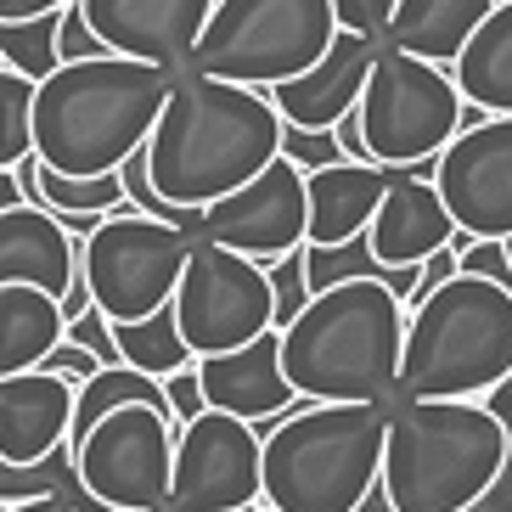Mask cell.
<instances>
[{"label": "cell", "mask_w": 512, "mask_h": 512, "mask_svg": "<svg viewBox=\"0 0 512 512\" xmlns=\"http://www.w3.org/2000/svg\"><path fill=\"white\" fill-rule=\"evenodd\" d=\"M282 152V113L254 85L175 68L169 102L147 136V175L158 197L181 209H209L214 197L237 192Z\"/></svg>", "instance_id": "1"}, {"label": "cell", "mask_w": 512, "mask_h": 512, "mask_svg": "<svg viewBox=\"0 0 512 512\" xmlns=\"http://www.w3.org/2000/svg\"><path fill=\"white\" fill-rule=\"evenodd\" d=\"M175 68L136 57L62 62L34 85V158L57 175H113L147 147Z\"/></svg>", "instance_id": "2"}, {"label": "cell", "mask_w": 512, "mask_h": 512, "mask_svg": "<svg viewBox=\"0 0 512 512\" xmlns=\"http://www.w3.org/2000/svg\"><path fill=\"white\" fill-rule=\"evenodd\" d=\"M400 344L406 304L383 282H338L310 293L282 327V372L304 400H400Z\"/></svg>", "instance_id": "3"}, {"label": "cell", "mask_w": 512, "mask_h": 512, "mask_svg": "<svg viewBox=\"0 0 512 512\" xmlns=\"http://www.w3.org/2000/svg\"><path fill=\"white\" fill-rule=\"evenodd\" d=\"M389 406L372 400H304L259 422L265 507L271 512H355L383 467Z\"/></svg>", "instance_id": "4"}, {"label": "cell", "mask_w": 512, "mask_h": 512, "mask_svg": "<svg viewBox=\"0 0 512 512\" xmlns=\"http://www.w3.org/2000/svg\"><path fill=\"white\" fill-rule=\"evenodd\" d=\"M507 462L484 400H394L377 479L394 512H473Z\"/></svg>", "instance_id": "5"}, {"label": "cell", "mask_w": 512, "mask_h": 512, "mask_svg": "<svg viewBox=\"0 0 512 512\" xmlns=\"http://www.w3.org/2000/svg\"><path fill=\"white\" fill-rule=\"evenodd\" d=\"M512 372V293L484 276L439 282L406 304L400 400H484Z\"/></svg>", "instance_id": "6"}, {"label": "cell", "mask_w": 512, "mask_h": 512, "mask_svg": "<svg viewBox=\"0 0 512 512\" xmlns=\"http://www.w3.org/2000/svg\"><path fill=\"white\" fill-rule=\"evenodd\" d=\"M332 34H338L332 0H214L209 23L197 34L192 68L271 91L321 62Z\"/></svg>", "instance_id": "7"}, {"label": "cell", "mask_w": 512, "mask_h": 512, "mask_svg": "<svg viewBox=\"0 0 512 512\" xmlns=\"http://www.w3.org/2000/svg\"><path fill=\"white\" fill-rule=\"evenodd\" d=\"M355 119H361L372 164L406 169L451 147V136L462 130V91L445 68L383 46L355 102Z\"/></svg>", "instance_id": "8"}, {"label": "cell", "mask_w": 512, "mask_h": 512, "mask_svg": "<svg viewBox=\"0 0 512 512\" xmlns=\"http://www.w3.org/2000/svg\"><path fill=\"white\" fill-rule=\"evenodd\" d=\"M192 242L197 237L164 226V220H147L136 209H113L102 214V226L91 237L79 242V276H85L96 310L107 321H141L175 299V282L186 271Z\"/></svg>", "instance_id": "9"}, {"label": "cell", "mask_w": 512, "mask_h": 512, "mask_svg": "<svg viewBox=\"0 0 512 512\" xmlns=\"http://www.w3.org/2000/svg\"><path fill=\"white\" fill-rule=\"evenodd\" d=\"M175 417L158 406H113L74 445L79 490L113 512H169V467H175Z\"/></svg>", "instance_id": "10"}, {"label": "cell", "mask_w": 512, "mask_h": 512, "mask_svg": "<svg viewBox=\"0 0 512 512\" xmlns=\"http://www.w3.org/2000/svg\"><path fill=\"white\" fill-rule=\"evenodd\" d=\"M175 327L192 344V355H226V349L254 344L259 332H271V282H265V265L231 254L220 242L197 237L192 254H186V271L175 282Z\"/></svg>", "instance_id": "11"}, {"label": "cell", "mask_w": 512, "mask_h": 512, "mask_svg": "<svg viewBox=\"0 0 512 512\" xmlns=\"http://www.w3.org/2000/svg\"><path fill=\"white\" fill-rule=\"evenodd\" d=\"M259 456H265V439L254 422L203 406L175 434L169 512H237L248 501H265Z\"/></svg>", "instance_id": "12"}, {"label": "cell", "mask_w": 512, "mask_h": 512, "mask_svg": "<svg viewBox=\"0 0 512 512\" xmlns=\"http://www.w3.org/2000/svg\"><path fill=\"white\" fill-rule=\"evenodd\" d=\"M434 192L445 197L462 237H512V113L456 130L434 158Z\"/></svg>", "instance_id": "13"}, {"label": "cell", "mask_w": 512, "mask_h": 512, "mask_svg": "<svg viewBox=\"0 0 512 512\" xmlns=\"http://www.w3.org/2000/svg\"><path fill=\"white\" fill-rule=\"evenodd\" d=\"M304 226H310L304 169H293L282 152L259 169L254 181H242L237 192L214 197L203 209V237L242 259H254V265H271V259L304 248Z\"/></svg>", "instance_id": "14"}, {"label": "cell", "mask_w": 512, "mask_h": 512, "mask_svg": "<svg viewBox=\"0 0 512 512\" xmlns=\"http://www.w3.org/2000/svg\"><path fill=\"white\" fill-rule=\"evenodd\" d=\"M79 12L113 57L181 68V62H192L214 0H79Z\"/></svg>", "instance_id": "15"}, {"label": "cell", "mask_w": 512, "mask_h": 512, "mask_svg": "<svg viewBox=\"0 0 512 512\" xmlns=\"http://www.w3.org/2000/svg\"><path fill=\"white\" fill-rule=\"evenodd\" d=\"M445 242H456V220L445 209V197L434 192V158L389 169L383 203H377L372 226H366V248L383 265H422Z\"/></svg>", "instance_id": "16"}, {"label": "cell", "mask_w": 512, "mask_h": 512, "mask_svg": "<svg viewBox=\"0 0 512 512\" xmlns=\"http://www.w3.org/2000/svg\"><path fill=\"white\" fill-rule=\"evenodd\" d=\"M197 389H203V406L226 411L242 422H271L282 411H299L304 394L287 383L282 372V332H259L254 344L226 349V355H203L197 361Z\"/></svg>", "instance_id": "17"}, {"label": "cell", "mask_w": 512, "mask_h": 512, "mask_svg": "<svg viewBox=\"0 0 512 512\" xmlns=\"http://www.w3.org/2000/svg\"><path fill=\"white\" fill-rule=\"evenodd\" d=\"M377 51H383V40L355 34V29H338L332 34V46L321 51V62H310L299 79L271 85L265 96H271V107L282 113V124H299V130H332L349 107L361 102Z\"/></svg>", "instance_id": "18"}, {"label": "cell", "mask_w": 512, "mask_h": 512, "mask_svg": "<svg viewBox=\"0 0 512 512\" xmlns=\"http://www.w3.org/2000/svg\"><path fill=\"white\" fill-rule=\"evenodd\" d=\"M68 417H74V383L57 372H17L0 377V462L34 467L57 445H68Z\"/></svg>", "instance_id": "19"}, {"label": "cell", "mask_w": 512, "mask_h": 512, "mask_svg": "<svg viewBox=\"0 0 512 512\" xmlns=\"http://www.w3.org/2000/svg\"><path fill=\"white\" fill-rule=\"evenodd\" d=\"M6 282H34L57 299L79 282V242L51 209L17 203L0 214V287Z\"/></svg>", "instance_id": "20"}, {"label": "cell", "mask_w": 512, "mask_h": 512, "mask_svg": "<svg viewBox=\"0 0 512 512\" xmlns=\"http://www.w3.org/2000/svg\"><path fill=\"white\" fill-rule=\"evenodd\" d=\"M383 186H389L383 164H327L316 175H304V209H310L304 242L332 248V242L366 237L377 203H383Z\"/></svg>", "instance_id": "21"}, {"label": "cell", "mask_w": 512, "mask_h": 512, "mask_svg": "<svg viewBox=\"0 0 512 512\" xmlns=\"http://www.w3.org/2000/svg\"><path fill=\"white\" fill-rule=\"evenodd\" d=\"M490 6H496V0H394L383 46L411 51V57L445 68V62L462 57V46L473 40V29L484 23Z\"/></svg>", "instance_id": "22"}, {"label": "cell", "mask_w": 512, "mask_h": 512, "mask_svg": "<svg viewBox=\"0 0 512 512\" xmlns=\"http://www.w3.org/2000/svg\"><path fill=\"white\" fill-rule=\"evenodd\" d=\"M62 344V304L34 282L0 287V377L34 372Z\"/></svg>", "instance_id": "23"}, {"label": "cell", "mask_w": 512, "mask_h": 512, "mask_svg": "<svg viewBox=\"0 0 512 512\" xmlns=\"http://www.w3.org/2000/svg\"><path fill=\"white\" fill-rule=\"evenodd\" d=\"M451 79L462 102L484 107V113H512V0L484 12L462 57L451 62Z\"/></svg>", "instance_id": "24"}, {"label": "cell", "mask_w": 512, "mask_h": 512, "mask_svg": "<svg viewBox=\"0 0 512 512\" xmlns=\"http://www.w3.org/2000/svg\"><path fill=\"white\" fill-rule=\"evenodd\" d=\"M113 344H119V361L136 366V372L158 377L164 383L169 372H186V366H197L192 344L181 338V327H175V310H152V316L141 321H113Z\"/></svg>", "instance_id": "25"}, {"label": "cell", "mask_w": 512, "mask_h": 512, "mask_svg": "<svg viewBox=\"0 0 512 512\" xmlns=\"http://www.w3.org/2000/svg\"><path fill=\"white\" fill-rule=\"evenodd\" d=\"M40 209L51 214H113L130 209L119 186V169L113 175H57V169L40 164Z\"/></svg>", "instance_id": "26"}, {"label": "cell", "mask_w": 512, "mask_h": 512, "mask_svg": "<svg viewBox=\"0 0 512 512\" xmlns=\"http://www.w3.org/2000/svg\"><path fill=\"white\" fill-rule=\"evenodd\" d=\"M57 23L62 12H40V17H23V23L0 17V68H17L23 79L40 85L57 68Z\"/></svg>", "instance_id": "27"}, {"label": "cell", "mask_w": 512, "mask_h": 512, "mask_svg": "<svg viewBox=\"0 0 512 512\" xmlns=\"http://www.w3.org/2000/svg\"><path fill=\"white\" fill-rule=\"evenodd\" d=\"M34 152V79L0 68V169H17Z\"/></svg>", "instance_id": "28"}, {"label": "cell", "mask_w": 512, "mask_h": 512, "mask_svg": "<svg viewBox=\"0 0 512 512\" xmlns=\"http://www.w3.org/2000/svg\"><path fill=\"white\" fill-rule=\"evenodd\" d=\"M265 282H271V304H276V310H271V327L282 332L287 321H293L304 304H310V282H304V248L271 259V265H265Z\"/></svg>", "instance_id": "29"}, {"label": "cell", "mask_w": 512, "mask_h": 512, "mask_svg": "<svg viewBox=\"0 0 512 512\" xmlns=\"http://www.w3.org/2000/svg\"><path fill=\"white\" fill-rule=\"evenodd\" d=\"M484 406H490V417H496V422H501V434H507V462H501L496 484L484 490V501H479L473 512H512V372L501 377L490 394H484Z\"/></svg>", "instance_id": "30"}, {"label": "cell", "mask_w": 512, "mask_h": 512, "mask_svg": "<svg viewBox=\"0 0 512 512\" xmlns=\"http://www.w3.org/2000/svg\"><path fill=\"white\" fill-rule=\"evenodd\" d=\"M282 158L293 169H304V175H316V169H327V164H344L332 130H299V124H282Z\"/></svg>", "instance_id": "31"}, {"label": "cell", "mask_w": 512, "mask_h": 512, "mask_svg": "<svg viewBox=\"0 0 512 512\" xmlns=\"http://www.w3.org/2000/svg\"><path fill=\"white\" fill-rule=\"evenodd\" d=\"M467 248H456V271L462 276H484V282H496L512 293V259H507V242L496 237H462Z\"/></svg>", "instance_id": "32"}, {"label": "cell", "mask_w": 512, "mask_h": 512, "mask_svg": "<svg viewBox=\"0 0 512 512\" xmlns=\"http://www.w3.org/2000/svg\"><path fill=\"white\" fill-rule=\"evenodd\" d=\"M91 57H107V46H102V34L85 23L79 0H68L62 6V23H57V68L62 62H91Z\"/></svg>", "instance_id": "33"}, {"label": "cell", "mask_w": 512, "mask_h": 512, "mask_svg": "<svg viewBox=\"0 0 512 512\" xmlns=\"http://www.w3.org/2000/svg\"><path fill=\"white\" fill-rule=\"evenodd\" d=\"M62 338H68V344H79V349H91L96 361L102 366H119V344H113V321L102 316V310H85V316H74L68 321V327H62Z\"/></svg>", "instance_id": "34"}, {"label": "cell", "mask_w": 512, "mask_h": 512, "mask_svg": "<svg viewBox=\"0 0 512 512\" xmlns=\"http://www.w3.org/2000/svg\"><path fill=\"white\" fill-rule=\"evenodd\" d=\"M332 17H338V29L383 40V29H389V17H394V0H332Z\"/></svg>", "instance_id": "35"}, {"label": "cell", "mask_w": 512, "mask_h": 512, "mask_svg": "<svg viewBox=\"0 0 512 512\" xmlns=\"http://www.w3.org/2000/svg\"><path fill=\"white\" fill-rule=\"evenodd\" d=\"M96 366H102V361H96L91 349H79V344H68V338H62V344L51 349L46 361H40V372H57V377H68V383L79 389V383H85V377H91Z\"/></svg>", "instance_id": "36"}, {"label": "cell", "mask_w": 512, "mask_h": 512, "mask_svg": "<svg viewBox=\"0 0 512 512\" xmlns=\"http://www.w3.org/2000/svg\"><path fill=\"white\" fill-rule=\"evenodd\" d=\"M164 394H169V411H175V428H181V422H192L197 411H203L197 366H186V372H169V377H164Z\"/></svg>", "instance_id": "37"}, {"label": "cell", "mask_w": 512, "mask_h": 512, "mask_svg": "<svg viewBox=\"0 0 512 512\" xmlns=\"http://www.w3.org/2000/svg\"><path fill=\"white\" fill-rule=\"evenodd\" d=\"M456 276V242H445V248H439V254H428L422 259V271H417V293H411V299H422V293H434L439 282H451ZM406 299V304H411Z\"/></svg>", "instance_id": "38"}, {"label": "cell", "mask_w": 512, "mask_h": 512, "mask_svg": "<svg viewBox=\"0 0 512 512\" xmlns=\"http://www.w3.org/2000/svg\"><path fill=\"white\" fill-rule=\"evenodd\" d=\"M332 136H338V152H344V164H372V152H366V136H361V119H355V107H349L344 119L332 124Z\"/></svg>", "instance_id": "39"}, {"label": "cell", "mask_w": 512, "mask_h": 512, "mask_svg": "<svg viewBox=\"0 0 512 512\" xmlns=\"http://www.w3.org/2000/svg\"><path fill=\"white\" fill-rule=\"evenodd\" d=\"M68 0H0V17L6 23H23V17H40V12H62Z\"/></svg>", "instance_id": "40"}, {"label": "cell", "mask_w": 512, "mask_h": 512, "mask_svg": "<svg viewBox=\"0 0 512 512\" xmlns=\"http://www.w3.org/2000/svg\"><path fill=\"white\" fill-rule=\"evenodd\" d=\"M57 304H62V327H68V321H74V316H85V310H91V304H96V299H91V287H85V276H79V282L68 287V293H62Z\"/></svg>", "instance_id": "41"}, {"label": "cell", "mask_w": 512, "mask_h": 512, "mask_svg": "<svg viewBox=\"0 0 512 512\" xmlns=\"http://www.w3.org/2000/svg\"><path fill=\"white\" fill-rule=\"evenodd\" d=\"M0 512H85V507L68 496H34V501H12V507H0Z\"/></svg>", "instance_id": "42"}, {"label": "cell", "mask_w": 512, "mask_h": 512, "mask_svg": "<svg viewBox=\"0 0 512 512\" xmlns=\"http://www.w3.org/2000/svg\"><path fill=\"white\" fill-rule=\"evenodd\" d=\"M23 203V186H17V169H0V214Z\"/></svg>", "instance_id": "43"}, {"label": "cell", "mask_w": 512, "mask_h": 512, "mask_svg": "<svg viewBox=\"0 0 512 512\" xmlns=\"http://www.w3.org/2000/svg\"><path fill=\"white\" fill-rule=\"evenodd\" d=\"M355 512H394V501H389V490H383V479H377L372 490H366L361 507H355Z\"/></svg>", "instance_id": "44"}, {"label": "cell", "mask_w": 512, "mask_h": 512, "mask_svg": "<svg viewBox=\"0 0 512 512\" xmlns=\"http://www.w3.org/2000/svg\"><path fill=\"white\" fill-rule=\"evenodd\" d=\"M237 512H271V507H265V501H248V507H237Z\"/></svg>", "instance_id": "45"}, {"label": "cell", "mask_w": 512, "mask_h": 512, "mask_svg": "<svg viewBox=\"0 0 512 512\" xmlns=\"http://www.w3.org/2000/svg\"><path fill=\"white\" fill-rule=\"evenodd\" d=\"M507 259H512V237H507Z\"/></svg>", "instance_id": "46"}, {"label": "cell", "mask_w": 512, "mask_h": 512, "mask_svg": "<svg viewBox=\"0 0 512 512\" xmlns=\"http://www.w3.org/2000/svg\"><path fill=\"white\" fill-rule=\"evenodd\" d=\"M96 512H113V507H96Z\"/></svg>", "instance_id": "47"}, {"label": "cell", "mask_w": 512, "mask_h": 512, "mask_svg": "<svg viewBox=\"0 0 512 512\" xmlns=\"http://www.w3.org/2000/svg\"><path fill=\"white\" fill-rule=\"evenodd\" d=\"M496 6H501V0H496Z\"/></svg>", "instance_id": "48"}]
</instances>
